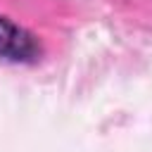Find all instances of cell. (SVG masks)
<instances>
[{
	"label": "cell",
	"mask_w": 152,
	"mask_h": 152,
	"mask_svg": "<svg viewBox=\"0 0 152 152\" xmlns=\"http://www.w3.org/2000/svg\"><path fill=\"white\" fill-rule=\"evenodd\" d=\"M38 38L17 24L14 19L0 14V59L7 64H33L40 59Z\"/></svg>",
	"instance_id": "obj_1"
}]
</instances>
